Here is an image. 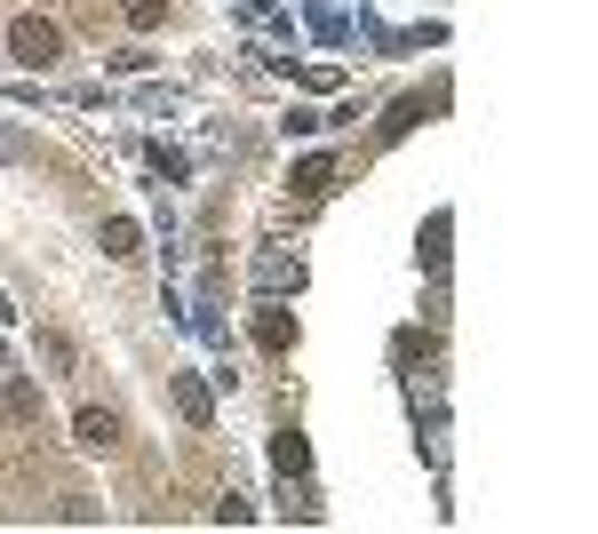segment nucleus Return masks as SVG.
Listing matches in <instances>:
<instances>
[{
	"label": "nucleus",
	"mask_w": 598,
	"mask_h": 534,
	"mask_svg": "<svg viewBox=\"0 0 598 534\" xmlns=\"http://www.w3.org/2000/svg\"><path fill=\"white\" fill-rule=\"evenodd\" d=\"M280 128H287V144H304V136H320V128H327V112H312V105H295V112H287Z\"/></svg>",
	"instance_id": "15"
},
{
	"label": "nucleus",
	"mask_w": 598,
	"mask_h": 534,
	"mask_svg": "<svg viewBox=\"0 0 598 534\" xmlns=\"http://www.w3.org/2000/svg\"><path fill=\"white\" fill-rule=\"evenodd\" d=\"M272 471H280V478H304V471H312L304 431H280V439H272Z\"/></svg>",
	"instance_id": "6"
},
{
	"label": "nucleus",
	"mask_w": 598,
	"mask_h": 534,
	"mask_svg": "<svg viewBox=\"0 0 598 534\" xmlns=\"http://www.w3.org/2000/svg\"><path fill=\"white\" fill-rule=\"evenodd\" d=\"M17 160H40V136L17 128V120H0V168H17Z\"/></svg>",
	"instance_id": "8"
},
{
	"label": "nucleus",
	"mask_w": 598,
	"mask_h": 534,
	"mask_svg": "<svg viewBox=\"0 0 598 534\" xmlns=\"http://www.w3.org/2000/svg\"><path fill=\"white\" fill-rule=\"evenodd\" d=\"M0 319H17V304H9V296H0Z\"/></svg>",
	"instance_id": "19"
},
{
	"label": "nucleus",
	"mask_w": 598,
	"mask_h": 534,
	"mask_svg": "<svg viewBox=\"0 0 598 534\" xmlns=\"http://www.w3.org/2000/svg\"><path fill=\"white\" fill-rule=\"evenodd\" d=\"M247 518H256V503H247V495H224L216 503V526H247Z\"/></svg>",
	"instance_id": "18"
},
{
	"label": "nucleus",
	"mask_w": 598,
	"mask_h": 534,
	"mask_svg": "<svg viewBox=\"0 0 598 534\" xmlns=\"http://www.w3.org/2000/svg\"><path fill=\"white\" fill-rule=\"evenodd\" d=\"M168 392H176V415H184L192 431H208V423H216V392H208V383H199V375H176Z\"/></svg>",
	"instance_id": "2"
},
{
	"label": "nucleus",
	"mask_w": 598,
	"mask_h": 534,
	"mask_svg": "<svg viewBox=\"0 0 598 534\" xmlns=\"http://www.w3.org/2000/svg\"><path fill=\"white\" fill-rule=\"evenodd\" d=\"M415 120H423V96H399V105H391V120H383V144H399Z\"/></svg>",
	"instance_id": "14"
},
{
	"label": "nucleus",
	"mask_w": 598,
	"mask_h": 534,
	"mask_svg": "<svg viewBox=\"0 0 598 534\" xmlns=\"http://www.w3.org/2000/svg\"><path fill=\"white\" fill-rule=\"evenodd\" d=\"M153 168H160V176H168V184H184V176H192V160H184V152H176V144H153Z\"/></svg>",
	"instance_id": "17"
},
{
	"label": "nucleus",
	"mask_w": 598,
	"mask_h": 534,
	"mask_svg": "<svg viewBox=\"0 0 598 534\" xmlns=\"http://www.w3.org/2000/svg\"><path fill=\"white\" fill-rule=\"evenodd\" d=\"M447 231H455V216L439 208V216L423 224V248H415V256H423V271H447Z\"/></svg>",
	"instance_id": "7"
},
{
	"label": "nucleus",
	"mask_w": 598,
	"mask_h": 534,
	"mask_svg": "<svg viewBox=\"0 0 598 534\" xmlns=\"http://www.w3.org/2000/svg\"><path fill=\"white\" fill-rule=\"evenodd\" d=\"M0 407H9L17 423H40V392H32L24 375H9V392H0Z\"/></svg>",
	"instance_id": "10"
},
{
	"label": "nucleus",
	"mask_w": 598,
	"mask_h": 534,
	"mask_svg": "<svg viewBox=\"0 0 598 534\" xmlns=\"http://www.w3.org/2000/svg\"><path fill=\"white\" fill-rule=\"evenodd\" d=\"M120 17H128L136 32H153V24L168 17V0H120Z\"/></svg>",
	"instance_id": "16"
},
{
	"label": "nucleus",
	"mask_w": 598,
	"mask_h": 534,
	"mask_svg": "<svg viewBox=\"0 0 598 534\" xmlns=\"http://www.w3.org/2000/svg\"><path fill=\"white\" fill-rule=\"evenodd\" d=\"M256 287H264V296H287V287H304V264L280 256V248H264L256 256Z\"/></svg>",
	"instance_id": "4"
},
{
	"label": "nucleus",
	"mask_w": 598,
	"mask_h": 534,
	"mask_svg": "<svg viewBox=\"0 0 598 534\" xmlns=\"http://www.w3.org/2000/svg\"><path fill=\"white\" fill-rule=\"evenodd\" d=\"M96 248H105L112 264L144 256V224H136V216H105V231H96Z\"/></svg>",
	"instance_id": "3"
},
{
	"label": "nucleus",
	"mask_w": 598,
	"mask_h": 534,
	"mask_svg": "<svg viewBox=\"0 0 598 534\" xmlns=\"http://www.w3.org/2000/svg\"><path fill=\"white\" fill-rule=\"evenodd\" d=\"M9 57H17L24 72H48V65L65 57V32L48 24V17H17V24H9Z\"/></svg>",
	"instance_id": "1"
},
{
	"label": "nucleus",
	"mask_w": 598,
	"mask_h": 534,
	"mask_svg": "<svg viewBox=\"0 0 598 534\" xmlns=\"http://www.w3.org/2000/svg\"><path fill=\"white\" fill-rule=\"evenodd\" d=\"M312 32L335 48V40H352V17H343V9H327V0H312Z\"/></svg>",
	"instance_id": "12"
},
{
	"label": "nucleus",
	"mask_w": 598,
	"mask_h": 534,
	"mask_svg": "<svg viewBox=\"0 0 598 534\" xmlns=\"http://www.w3.org/2000/svg\"><path fill=\"white\" fill-rule=\"evenodd\" d=\"M335 184V160L320 152V160H295V191H312V200H320V191Z\"/></svg>",
	"instance_id": "13"
},
{
	"label": "nucleus",
	"mask_w": 598,
	"mask_h": 534,
	"mask_svg": "<svg viewBox=\"0 0 598 534\" xmlns=\"http://www.w3.org/2000/svg\"><path fill=\"white\" fill-rule=\"evenodd\" d=\"M40 359L57 367V375H72V367H80V352H72V335H57V327H40Z\"/></svg>",
	"instance_id": "11"
},
{
	"label": "nucleus",
	"mask_w": 598,
	"mask_h": 534,
	"mask_svg": "<svg viewBox=\"0 0 598 534\" xmlns=\"http://www.w3.org/2000/svg\"><path fill=\"white\" fill-rule=\"evenodd\" d=\"M72 431H80V447H88V455H112V447H120V423H112L105 407H80Z\"/></svg>",
	"instance_id": "5"
},
{
	"label": "nucleus",
	"mask_w": 598,
	"mask_h": 534,
	"mask_svg": "<svg viewBox=\"0 0 598 534\" xmlns=\"http://www.w3.org/2000/svg\"><path fill=\"white\" fill-rule=\"evenodd\" d=\"M256 344H264V352H287V344H295V319H287L280 304H264V319H256Z\"/></svg>",
	"instance_id": "9"
},
{
	"label": "nucleus",
	"mask_w": 598,
	"mask_h": 534,
	"mask_svg": "<svg viewBox=\"0 0 598 534\" xmlns=\"http://www.w3.org/2000/svg\"><path fill=\"white\" fill-rule=\"evenodd\" d=\"M0 375H9V344H0Z\"/></svg>",
	"instance_id": "20"
}]
</instances>
